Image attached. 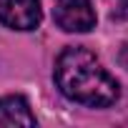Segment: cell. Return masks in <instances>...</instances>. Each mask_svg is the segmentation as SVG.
I'll list each match as a JSON object with an SVG mask.
<instances>
[{"label":"cell","instance_id":"3","mask_svg":"<svg viewBox=\"0 0 128 128\" xmlns=\"http://www.w3.org/2000/svg\"><path fill=\"white\" fill-rule=\"evenodd\" d=\"M43 20L40 0H0V23L10 30H35Z\"/></svg>","mask_w":128,"mask_h":128},{"label":"cell","instance_id":"2","mask_svg":"<svg viewBox=\"0 0 128 128\" xmlns=\"http://www.w3.org/2000/svg\"><path fill=\"white\" fill-rule=\"evenodd\" d=\"M53 20L66 33H88L96 28V10L90 0H55Z\"/></svg>","mask_w":128,"mask_h":128},{"label":"cell","instance_id":"1","mask_svg":"<svg viewBox=\"0 0 128 128\" xmlns=\"http://www.w3.org/2000/svg\"><path fill=\"white\" fill-rule=\"evenodd\" d=\"M58 90L68 100L86 108H108L118 100V80L100 66V60L80 45H68L55 60L53 70Z\"/></svg>","mask_w":128,"mask_h":128},{"label":"cell","instance_id":"5","mask_svg":"<svg viewBox=\"0 0 128 128\" xmlns=\"http://www.w3.org/2000/svg\"><path fill=\"white\" fill-rule=\"evenodd\" d=\"M118 20H128V0H118L116 5V13H113Z\"/></svg>","mask_w":128,"mask_h":128},{"label":"cell","instance_id":"4","mask_svg":"<svg viewBox=\"0 0 128 128\" xmlns=\"http://www.w3.org/2000/svg\"><path fill=\"white\" fill-rule=\"evenodd\" d=\"M0 126H35V116L23 96H3L0 98Z\"/></svg>","mask_w":128,"mask_h":128}]
</instances>
